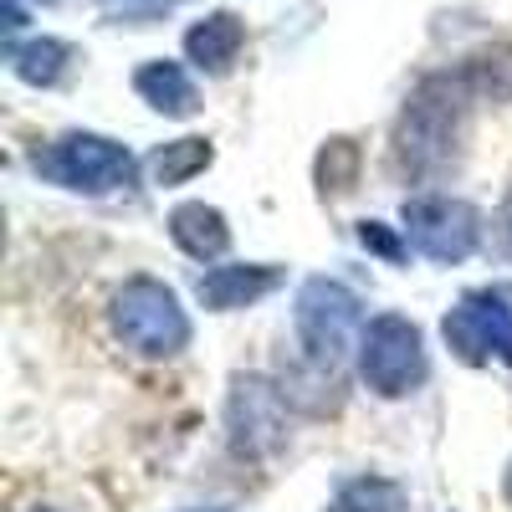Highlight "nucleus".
Returning a JSON list of instances; mask_svg holds the SVG:
<instances>
[{"instance_id": "11", "label": "nucleus", "mask_w": 512, "mask_h": 512, "mask_svg": "<svg viewBox=\"0 0 512 512\" xmlns=\"http://www.w3.org/2000/svg\"><path fill=\"white\" fill-rule=\"evenodd\" d=\"M134 88H139V98H144L149 108H159V113H169V118H190V113L200 108L195 82H190V72H185L180 62H149V67H139V72H134Z\"/></svg>"}, {"instance_id": "7", "label": "nucleus", "mask_w": 512, "mask_h": 512, "mask_svg": "<svg viewBox=\"0 0 512 512\" xmlns=\"http://www.w3.org/2000/svg\"><path fill=\"white\" fill-rule=\"evenodd\" d=\"M441 333L456 349V359H466V364H487V359L512 364V303L502 292L461 297V303L446 313Z\"/></svg>"}, {"instance_id": "20", "label": "nucleus", "mask_w": 512, "mask_h": 512, "mask_svg": "<svg viewBox=\"0 0 512 512\" xmlns=\"http://www.w3.org/2000/svg\"><path fill=\"white\" fill-rule=\"evenodd\" d=\"M113 6H118V0H113ZM123 6H159V0H123Z\"/></svg>"}, {"instance_id": "6", "label": "nucleus", "mask_w": 512, "mask_h": 512, "mask_svg": "<svg viewBox=\"0 0 512 512\" xmlns=\"http://www.w3.org/2000/svg\"><path fill=\"white\" fill-rule=\"evenodd\" d=\"M405 236L431 262H466L482 241V216L466 200L420 195V200H405Z\"/></svg>"}, {"instance_id": "19", "label": "nucleus", "mask_w": 512, "mask_h": 512, "mask_svg": "<svg viewBox=\"0 0 512 512\" xmlns=\"http://www.w3.org/2000/svg\"><path fill=\"white\" fill-rule=\"evenodd\" d=\"M497 236H502V246H507V256H512V195H507V205H502V221H497Z\"/></svg>"}, {"instance_id": "13", "label": "nucleus", "mask_w": 512, "mask_h": 512, "mask_svg": "<svg viewBox=\"0 0 512 512\" xmlns=\"http://www.w3.org/2000/svg\"><path fill=\"white\" fill-rule=\"evenodd\" d=\"M210 164V144L205 139H175V144H164L149 169H154V180L159 185H185L190 175H200V169Z\"/></svg>"}, {"instance_id": "22", "label": "nucleus", "mask_w": 512, "mask_h": 512, "mask_svg": "<svg viewBox=\"0 0 512 512\" xmlns=\"http://www.w3.org/2000/svg\"><path fill=\"white\" fill-rule=\"evenodd\" d=\"M41 512H47V507H41Z\"/></svg>"}, {"instance_id": "9", "label": "nucleus", "mask_w": 512, "mask_h": 512, "mask_svg": "<svg viewBox=\"0 0 512 512\" xmlns=\"http://www.w3.org/2000/svg\"><path fill=\"white\" fill-rule=\"evenodd\" d=\"M282 282V267H210L200 277V303L231 313V308H251L256 297H267Z\"/></svg>"}, {"instance_id": "10", "label": "nucleus", "mask_w": 512, "mask_h": 512, "mask_svg": "<svg viewBox=\"0 0 512 512\" xmlns=\"http://www.w3.org/2000/svg\"><path fill=\"white\" fill-rule=\"evenodd\" d=\"M169 236H175L180 251L195 256V262H216V256L231 251L226 216H221V210H210V205H200V200L175 205V216H169Z\"/></svg>"}, {"instance_id": "21", "label": "nucleus", "mask_w": 512, "mask_h": 512, "mask_svg": "<svg viewBox=\"0 0 512 512\" xmlns=\"http://www.w3.org/2000/svg\"><path fill=\"white\" fill-rule=\"evenodd\" d=\"M507 497H512V477H507Z\"/></svg>"}, {"instance_id": "8", "label": "nucleus", "mask_w": 512, "mask_h": 512, "mask_svg": "<svg viewBox=\"0 0 512 512\" xmlns=\"http://www.w3.org/2000/svg\"><path fill=\"white\" fill-rule=\"evenodd\" d=\"M231 446L236 456H272L287 441V395L277 384H267L262 374H241L231 384Z\"/></svg>"}, {"instance_id": "16", "label": "nucleus", "mask_w": 512, "mask_h": 512, "mask_svg": "<svg viewBox=\"0 0 512 512\" xmlns=\"http://www.w3.org/2000/svg\"><path fill=\"white\" fill-rule=\"evenodd\" d=\"M11 67H16V77H26V82H57L62 77V67H67V47L62 41H31V47H21L16 57H11Z\"/></svg>"}, {"instance_id": "2", "label": "nucleus", "mask_w": 512, "mask_h": 512, "mask_svg": "<svg viewBox=\"0 0 512 512\" xmlns=\"http://www.w3.org/2000/svg\"><path fill=\"white\" fill-rule=\"evenodd\" d=\"M113 333L144 359H169L190 344V318L164 282L128 277L113 292Z\"/></svg>"}, {"instance_id": "4", "label": "nucleus", "mask_w": 512, "mask_h": 512, "mask_svg": "<svg viewBox=\"0 0 512 512\" xmlns=\"http://www.w3.org/2000/svg\"><path fill=\"white\" fill-rule=\"evenodd\" d=\"M354 333H359V297L328 277L303 282V292H297V338H303V354L318 374L338 369Z\"/></svg>"}, {"instance_id": "12", "label": "nucleus", "mask_w": 512, "mask_h": 512, "mask_svg": "<svg viewBox=\"0 0 512 512\" xmlns=\"http://www.w3.org/2000/svg\"><path fill=\"white\" fill-rule=\"evenodd\" d=\"M241 41H246L241 21L226 16V11H216L210 21H200V26L185 36V52H190V62L205 67V72H226V67L236 62V52H241Z\"/></svg>"}, {"instance_id": "3", "label": "nucleus", "mask_w": 512, "mask_h": 512, "mask_svg": "<svg viewBox=\"0 0 512 512\" xmlns=\"http://www.w3.org/2000/svg\"><path fill=\"white\" fill-rule=\"evenodd\" d=\"M359 374L374 395L384 400H400L410 390H420L431 364H425V344H420V328L400 313H384L364 328L359 338Z\"/></svg>"}, {"instance_id": "1", "label": "nucleus", "mask_w": 512, "mask_h": 512, "mask_svg": "<svg viewBox=\"0 0 512 512\" xmlns=\"http://www.w3.org/2000/svg\"><path fill=\"white\" fill-rule=\"evenodd\" d=\"M472 98L477 93H472L466 67L425 77L420 88L410 93V103L400 113V128H395V164L405 169V175H436V169L451 159L461 113H466Z\"/></svg>"}, {"instance_id": "5", "label": "nucleus", "mask_w": 512, "mask_h": 512, "mask_svg": "<svg viewBox=\"0 0 512 512\" xmlns=\"http://www.w3.org/2000/svg\"><path fill=\"white\" fill-rule=\"evenodd\" d=\"M31 164L41 180L67 185V190H88V195L134 185V154L113 139H98V134H67L47 149H36Z\"/></svg>"}, {"instance_id": "14", "label": "nucleus", "mask_w": 512, "mask_h": 512, "mask_svg": "<svg viewBox=\"0 0 512 512\" xmlns=\"http://www.w3.org/2000/svg\"><path fill=\"white\" fill-rule=\"evenodd\" d=\"M328 512H405V492L384 477H359L338 492V502Z\"/></svg>"}, {"instance_id": "17", "label": "nucleus", "mask_w": 512, "mask_h": 512, "mask_svg": "<svg viewBox=\"0 0 512 512\" xmlns=\"http://www.w3.org/2000/svg\"><path fill=\"white\" fill-rule=\"evenodd\" d=\"M472 77V93L477 98H512V52H492V57H477L466 67Z\"/></svg>"}, {"instance_id": "18", "label": "nucleus", "mask_w": 512, "mask_h": 512, "mask_svg": "<svg viewBox=\"0 0 512 512\" xmlns=\"http://www.w3.org/2000/svg\"><path fill=\"white\" fill-rule=\"evenodd\" d=\"M359 241H364L369 251H379V256H390V262H400V256H405V246L390 236V226H384V221H364V226H359Z\"/></svg>"}, {"instance_id": "15", "label": "nucleus", "mask_w": 512, "mask_h": 512, "mask_svg": "<svg viewBox=\"0 0 512 512\" xmlns=\"http://www.w3.org/2000/svg\"><path fill=\"white\" fill-rule=\"evenodd\" d=\"M354 180H359V149L349 139H333L318 154V185H323V195H344V190H354Z\"/></svg>"}]
</instances>
